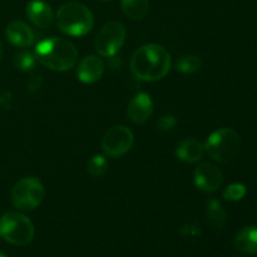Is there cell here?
<instances>
[{"instance_id":"cell-1","label":"cell","mask_w":257,"mask_h":257,"mask_svg":"<svg viewBox=\"0 0 257 257\" xmlns=\"http://www.w3.org/2000/svg\"><path fill=\"white\" fill-rule=\"evenodd\" d=\"M171 55L166 48L158 44H146L138 48L131 59V72L145 82H156L168 74Z\"/></svg>"},{"instance_id":"cell-2","label":"cell","mask_w":257,"mask_h":257,"mask_svg":"<svg viewBox=\"0 0 257 257\" xmlns=\"http://www.w3.org/2000/svg\"><path fill=\"white\" fill-rule=\"evenodd\" d=\"M37 60L54 72H67L78 62V50L68 39L52 37L40 40L34 52Z\"/></svg>"},{"instance_id":"cell-3","label":"cell","mask_w":257,"mask_h":257,"mask_svg":"<svg viewBox=\"0 0 257 257\" xmlns=\"http://www.w3.org/2000/svg\"><path fill=\"white\" fill-rule=\"evenodd\" d=\"M94 18L85 5L77 2L65 3L57 13V25L70 37H83L92 30Z\"/></svg>"},{"instance_id":"cell-4","label":"cell","mask_w":257,"mask_h":257,"mask_svg":"<svg viewBox=\"0 0 257 257\" xmlns=\"http://www.w3.org/2000/svg\"><path fill=\"white\" fill-rule=\"evenodd\" d=\"M205 145V152L220 163L231 162L237 157L241 148V138L232 128H220L210 135Z\"/></svg>"},{"instance_id":"cell-5","label":"cell","mask_w":257,"mask_h":257,"mask_svg":"<svg viewBox=\"0 0 257 257\" xmlns=\"http://www.w3.org/2000/svg\"><path fill=\"white\" fill-rule=\"evenodd\" d=\"M0 236L12 245H28L34 237V225L23 213L10 211L0 218Z\"/></svg>"},{"instance_id":"cell-6","label":"cell","mask_w":257,"mask_h":257,"mask_svg":"<svg viewBox=\"0 0 257 257\" xmlns=\"http://www.w3.org/2000/svg\"><path fill=\"white\" fill-rule=\"evenodd\" d=\"M45 190L43 183L35 177H24L18 181L12 190V202L20 211H33L42 205Z\"/></svg>"},{"instance_id":"cell-7","label":"cell","mask_w":257,"mask_h":257,"mask_svg":"<svg viewBox=\"0 0 257 257\" xmlns=\"http://www.w3.org/2000/svg\"><path fill=\"white\" fill-rule=\"evenodd\" d=\"M127 37V30L123 23L113 20L103 25L95 37V50L102 57H113L123 47Z\"/></svg>"},{"instance_id":"cell-8","label":"cell","mask_w":257,"mask_h":257,"mask_svg":"<svg viewBox=\"0 0 257 257\" xmlns=\"http://www.w3.org/2000/svg\"><path fill=\"white\" fill-rule=\"evenodd\" d=\"M133 143L135 135L130 128L125 125H114L103 136L102 150L108 157H122L132 148Z\"/></svg>"},{"instance_id":"cell-9","label":"cell","mask_w":257,"mask_h":257,"mask_svg":"<svg viewBox=\"0 0 257 257\" xmlns=\"http://www.w3.org/2000/svg\"><path fill=\"white\" fill-rule=\"evenodd\" d=\"M195 185L205 193H213L222 186L223 175L212 163H201L195 170Z\"/></svg>"},{"instance_id":"cell-10","label":"cell","mask_w":257,"mask_h":257,"mask_svg":"<svg viewBox=\"0 0 257 257\" xmlns=\"http://www.w3.org/2000/svg\"><path fill=\"white\" fill-rule=\"evenodd\" d=\"M153 113V100L147 93H138L130 102L127 108L128 118L135 124H143Z\"/></svg>"},{"instance_id":"cell-11","label":"cell","mask_w":257,"mask_h":257,"mask_svg":"<svg viewBox=\"0 0 257 257\" xmlns=\"http://www.w3.org/2000/svg\"><path fill=\"white\" fill-rule=\"evenodd\" d=\"M104 73V63L98 55H87L78 64V79L85 84L98 82Z\"/></svg>"},{"instance_id":"cell-12","label":"cell","mask_w":257,"mask_h":257,"mask_svg":"<svg viewBox=\"0 0 257 257\" xmlns=\"http://www.w3.org/2000/svg\"><path fill=\"white\" fill-rule=\"evenodd\" d=\"M5 35L13 45L19 48H28L35 42V34L33 29L22 20L10 22L5 29Z\"/></svg>"},{"instance_id":"cell-13","label":"cell","mask_w":257,"mask_h":257,"mask_svg":"<svg viewBox=\"0 0 257 257\" xmlns=\"http://www.w3.org/2000/svg\"><path fill=\"white\" fill-rule=\"evenodd\" d=\"M27 17L35 27L48 28L53 22L52 7L43 0H32L27 5Z\"/></svg>"},{"instance_id":"cell-14","label":"cell","mask_w":257,"mask_h":257,"mask_svg":"<svg viewBox=\"0 0 257 257\" xmlns=\"http://www.w3.org/2000/svg\"><path fill=\"white\" fill-rule=\"evenodd\" d=\"M205 145L193 138L181 141L176 148V156L180 161L186 163H196L203 157Z\"/></svg>"},{"instance_id":"cell-15","label":"cell","mask_w":257,"mask_h":257,"mask_svg":"<svg viewBox=\"0 0 257 257\" xmlns=\"http://www.w3.org/2000/svg\"><path fill=\"white\" fill-rule=\"evenodd\" d=\"M233 243L240 252L255 255L257 253V227L255 226L243 227L237 232Z\"/></svg>"},{"instance_id":"cell-16","label":"cell","mask_w":257,"mask_h":257,"mask_svg":"<svg viewBox=\"0 0 257 257\" xmlns=\"http://www.w3.org/2000/svg\"><path fill=\"white\" fill-rule=\"evenodd\" d=\"M226 218H227V216H226V212L220 201L216 200V198L208 201L207 210H206L207 225L210 227L216 228V230H221L226 225Z\"/></svg>"},{"instance_id":"cell-17","label":"cell","mask_w":257,"mask_h":257,"mask_svg":"<svg viewBox=\"0 0 257 257\" xmlns=\"http://www.w3.org/2000/svg\"><path fill=\"white\" fill-rule=\"evenodd\" d=\"M122 10L130 19L142 20L150 13V0H120Z\"/></svg>"},{"instance_id":"cell-18","label":"cell","mask_w":257,"mask_h":257,"mask_svg":"<svg viewBox=\"0 0 257 257\" xmlns=\"http://www.w3.org/2000/svg\"><path fill=\"white\" fill-rule=\"evenodd\" d=\"M201 67H202V60L200 57L193 54L182 55L178 58L175 64L176 70L183 74H192V73L198 72Z\"/></svg>"},{"instance_id":"cell-19","label":"cell","mask_w":257,"mask_h":257,"mask_svg":"<svg viewBox=\"0 0 257 257\" xmlns=\"http://www.w3.org/2000/svg\"><path fill=\"white\" fill-rule=\"evenodd\" d=\"M37 57L34 53L29 52V50H22V52L17 53L13 58V64L17 69L22 70V72H29L37 64Z\"/></svg>"},{"instance_id":"cell-20","label":"cell","mask_w":257,"mask_h":257,"mask_svg":"<svg viewBox=\"0 0 257 257\" xmlns=\"http://www.w3.org/2000/svg\"><path fill=\"white\" fill-rule=\"evenodd\" d=\"M87 170L90 176L93 177H99V176L104 175L105 171L108 170V161L105 156L95 155L88 161Z\"/></svg>"},{"instance_id":"cell-21","label":"cell","mask_w":257,"mask_h":257,"mask_svg":"<svg viewBox=\"0 0 257 257\" xmlns=\"http://www.w3.org/2000/svg\"><path fill=\"white\" fill-rule=\"evenodd\" d=\"M247 188L242 183H232V185L227 186L225 191H223V198L230 202H237L241 201L246 196Z\"/></svg>"},{"instance_id":"cell-22","label":"cell","mask_w":257,"mask_h":257,"mask_svg":"<svg viewBox=\"0 0 257 257\" xmlns=\"http://www.w3.org/2000/svg\"><path fill=\"white\" fill-rule=\"evenodd\" d=\"M180 233L182 236H190V237H193V236H200L201 230L200 226L195 222V221H186L180 228Z\"/></svg>"},{"instance_id":"cell-23","label":"cell","mask_w":257,"mask_h":257,"mask_svg":"<svg viewBox=\"0 0 257 257\" xmlns=\"http://www.w3.org/2000/svg\"><path fill=\"white\" fill-rule=\"evenodd\" d=\"M176 124H177V119L175 118V115H163L158 119L157 128L160 132H170L175 128Z\"/></svg>"},{"instance_id":"cell-24","label":"cell","mask_w":257,"mask_h":257,"mask_svg":"<svg viewBox=\"0 0 257 257\" xmlns=\"http://www.w3.org/2000/svg\"><path fill=\"white\" fill-rule=\"evenodd\" d=\"M10 103H12V94L8 90L0 92V107L4 109H9Z\"/></svg>"},{"instance_id":"cell-25","label":"cell","mask_w":257,"mask_h":257,"mask_svg":"<svg viewBox=\"0 0 257 257\" xmlns=\"http://www.w3.org/2000/svg\"><path fill=\"white\" fill-rule=\"evenodd\" d=\"M3 55H4V48H3V44H2V42H0V60H2Z\"/></svg>"},{"instance_id":"cell-26","label":"cell","mask_w":257,"mask_h":257,"mask_svg":"<svg viewBox=\"0 0 257 257\" xmlns=\"http://www.w3.org/2000/svg\"><path fill=\"white\" fill-rule=\"evenodd\" d=\"M0 257H7V256H5L3 252H0Z\"/></svg>"}]
</instances>
